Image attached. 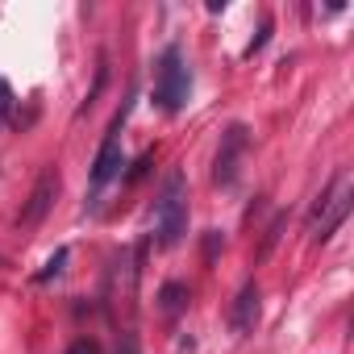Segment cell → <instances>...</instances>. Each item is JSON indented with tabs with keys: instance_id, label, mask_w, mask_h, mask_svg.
I'll list each match as a JSON object with an SVG mask.
<instances>
[{
	"instance_id": "cell-13",
	"label": "cell",
	"mask_w": 354,
	"mask_h": 354,
	"mask_svg": "<svg viewBox=\"0 0 354 354\" xmlns=\"http://www.w3.org/2000/svg\"><path fill=\"white\" fill-rule=\"evenodd\" d=\"M150 162H154V154H142V158H138V167L129 171V184H133V180H142V175H146V167H150Z\"/></svg>"
},
{
	"instance_id": "cell-10",
	"label": "cell",
	"mask_w": 354,
	"mask_h": 354,
	"mask_svg": "<svg viewBox=\"0 0 354 354\" xmlns=\"http://www.w3.org/2000/svg\"><path fill=\"white\" fill-rule=\"evenodd\" d=\"M67 254H71V250H67V246H59V250H55V254L46 259V267H42V271H38L34 279H38V283H46V279H55V275H59V271L67 267Z\"/></svg>"
},
{
	"instance_id": "cell-9",
	"label": "cell",
	"mask_w": 354,
	"mask_h": 354,
	"mask_svg": "<svg viewBox=\"0 0 354 354\" xmlns=\"http://www.w3.org/2000/svg\"><path fill=\"white\" fill-rule=\"evenodd\" d=\"M283 221H288V217H283V213H275V221L267 225V234H263V246H259V254H254L259 263H263V259H267V254L275 250V242H279V230H283Z\"/></svg>"
},
{
	"instance_id": "cell-5",
	"label": "cell",
	"mask_w": 354,
	"mask_h": 354,
	"mask_svg": "<svg viewBox=\"0 0 354 354\" xmlns=\"http://www.w3.org/2000/svg\"><path fill=\"white\" fill-rule=\"evenodd\" d=\"M55 196H59V171H55V167H46V171L38 175V184H34V192H30V201H26L21 217H17V225H21V230H34V225H42V217L50 213Z\"/></svg>"
},
{
	"instance_id": "cell-4",
	"label": "cell",
	"mask_w": 354,
	"mask_h": 354,
	"mask_svg": "<svg viewBox=\"0 0 354 354\" xmlns=\"http://www.w3.org/2000/svg\"><path fill=\"white\" fill-rule=\"evenodd\" d=\"M246 150H250V129H246L242 121H234V125L221 133V146H217V162H213V184H217V188H234V184H238Z\"/></svg>"
},
{
	"instance_id": "cell-1",
	"label": "cell",
	"mask_w": 354,
	"mask_h": 354,
	"mask_svg": "<svg viewBox=\"0 0 354 354\" xmlns=\"http://www.w3.org/2000/svg\"><path fill=\"white\" fill-rule=\"evenodd\" d=\"M184 230H188V184H184V171H171L154 201V242L171 250L180 246Z\"/></svg>"
},
{
	"instance_id": "cell-14",
	"label": "cell",
	"mask_w": 354,
	"mask_h": 354,
	"mask_svg": "<svg viewBox=\"0 0 354 354\" xmlns=\"http://www.w3.org/2000/svg\"><path fill=\"white\" fill-rule=\"evenodd\" d=\"M117 354H138V337H133V333H125V350H117Z\"/></svg>"
},
{
	"instance_id": "cell-2",
	"label": "cell",
	"mask_w": 354,
	"mask_h": 354,
	"mask_svg": "<svg viewBox=\"0 0 354 354\" xmlns=\"http://www.w3.org/2000/svg\"><path fill=\"white\" fill-rule=\"evenodd\" d=\"M350 205H354V184H350V175L346 171H337L333 175V184L317 196V205H313V217H308V234H313V242H329L337 230H342V221L350 217Z\"/></svg>"
},
{
	"instance_id": "cell-8",
	"label": "cell",
	"mask_w": 354,
	"mask_h": 354,
	"mask_svg": "<svg viewBox=\"0 0 354 354\" xmlns=\"http://www.w3.org/2000/svg\"><path fill=\"white\" fill-rule=\"evenodd\" d=\"M158 308H162V317H167V321H175V317L188 308V288H184L180 279L162 283V288H158Z\"/></svg>"
},
{
	"instance_id": "cell-3",
	"label": "cell",
	"mask_w": 354,
	"mask_h": 354,
	"mask_svg": "<svg viewBox=\"0 0 354 354\" xmlns=\"http://www.w3.org/2000/svg\"><path fill=\"white\" fill-rule=\"evenodd\" d=\"M188 92H192V75L184 67V55H180V46H167L154 67V100L162 113H180L188 104Z\"/></svg>"
},
{
	"instance_id": "cell-11",
	"label": "cell",
	"mask_w": 354,
	"mask_h": 354,
	"mask_svg": "<svg viewBox=\"0 0 354 354\" xmlns=\"http://www.w3.org/2000/svg\"><path fill=\"white\" fill-rule=\"evenodd\" d=\"M9 113H13V88L9 80H0V121H9Z\"/></svg>"
},
{
	"instance_id": "cell-7",
	"label": "cell",
	"mask_w": 354,
	"mask_h": 354,
	"mask_svg": "<svg viewBox=\"0 0 354 354\" xmlns=\"http://www.w3.org/2000/svg\"><path fill=\"white\" fill-rule=\"evenodd\" d=\"M230 325L246 337V333H254V325H259V288L254 283H242V292H238V300H234V313H230Z\"/></svg>"
},
{
	"instance_id": "cell-12",
	"label": "cell",
	"mask_w": 354,
	"mask_h": 354,
	"mask_svg": "<svg viewBox=\"0 0 354 354\" xmlns=\"http://www.w3.org/2000/svg\"><path fill=\"white\" fill-rule=\"evenodd\" d=\"M67 354H100V346H96L92 337H75V342L67 346Z\"/></svg>"
},
{
	"instance_id": "cell-6",
	"label": "cell",
	"mask_w": 354,
	"mask_h": 354,
	"mask_svg": "<svg viewBox=\"0 0 354 354\" xmlns=\"http://www.w3.org/2000/svg\"><path fill=\"white\" fill-rule=\"evenodd\" d=\"M121 167H125V150H121V133H104V142H100V150H96V158H92V192H100L104 184H113L117 175H121Z\"/></svg>"
}]
</instances>
